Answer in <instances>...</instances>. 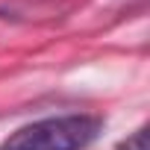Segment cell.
Returning a JSON list of instances; mask_svg holds the SVG:
<instances>
[{
	"label": "cell",
	"mask_w": 150,
	"mask_h": 150,
	"mask_svg": "<svg viewBox=\"0 0 150 150\" xmlns=\"http://www.w3.org/2000/svg\"><path fill=\"white\" fill-rule=\"evenodd\" d=\"M103 129L97 115H59L15 129L0 150H86Z\"/></svg>",
	"instance_id": "1"
},
{
	"label": "cell",
	"mask_w": 150,
	"mask_h": 150,
	"mask_svg": "<svg viewBox=\"0 0 150 150\" xmlns=\"http://www.w3.org/2000/svg\"><path fill=\"white\" fill-rule=\"evenodd\" d=\"M115 150H147V127H141V129H135L127 141H121Z\"/></svg>",
	"instance_id": "2"
}]
</instances>
